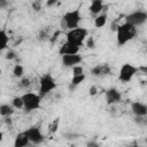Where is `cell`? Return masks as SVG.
<instances>
[{
  "instance_id": "obj_1",
  "label": "cell",
  "mask_w": 147,
  "mask_h": 147,
  "mask_svg": "<svg viewBox=\"0 0 147 147\" xmlns=\"http://www.w3.org/2000/svg\"><path fill=\"white\" fill-rule=\"evenodd\" d=\"M137 34V28L129 23L119 24L116 29V40L118 46L125 45L127 41L132 40Z\"/></svg>"
},
{
  "instance_id": "obj_2",
  "label": "cell",
  "mask_w": 147,
  "mask_h": 147,
  "mask_svg": "<svg viewBox=\"0 0 147 147\" xmlns=\"http://www.w3.org/2000/svg\"><path fill=\"white\" fill-rule=\"evenodd\" d=\"M82 18L83 17H82L79 8L74 9V10H69V11L64 13V15L61 18V22H60L61 29L70 31V30H74L76 28H79V23H80Z\"/></svg>"
},
{
  "instance_id": "obj_3",
  "label": "cell",
  "mask_w": 147,
  "mask_h": 147,
  "mask_svg": "<svg viewBox=\"0 0 147 147\" xmlns=\"http://www.w3.org/2000/svg\"><path fill=\"white\" fill-rule=\"evenodd\" d=\"M23 99V103L24 107L23 109L26 113H31L34 110H38L41 107V96L39 95V93H34V92H26L22 95Z\"/></svg>"
},
{
  "instance_id": "obj_4",
  "label": "cell",
  "mask_w": 147,
  "mask_h": 147,
  "mask_svg": "<svg viewBox=\"0 0 147 147\" xmlns=\"http://www.w3.org/2000/svg\"><path fill=\"white\" fill-rule=\"evenodd\" d=\"M87 36H88V30L86 28H80V26L65 32L67 42L79 46V47L83 45V42L85 41Z\"/></svg>"
},
{
  "instance_id": "obj_5",
  "label": "cell",
  "mask_w": 147,
  "mask_h": 147,
  "mask_svg": "<svg viewBox=\"0 0 147 147\" xmlns=\"http://www.w3.org/2000/svg\"><path fill=\"white\" fill-rule=\"evenodd\" d=\"M56 88V80L51 74H45L39 79V95L41 98L46 96Z\"/></svg>"
},
{
  "instance_id": "obj_6",
  "label": "cell",
  "mask_w": 147,
  "mask_h": 147,
  "mask_svg": "<svg viewBox=\"0 0 147 147\" xmlns=\"http://www.w3.org/2000/svg\"><path fill=\"white\" fill-rule=\"evenodd\" d=\"M138 71H139V68H137L136 65H133L131 63H124L119 68V71H118V80L122 82V83H124V84L130 83L132 80V78L137 75Z\"/></svg>"
},
{
  "instance_id": "obj_7",
  "label": "cell",
  "mask_w": 147,
  "mask_h": 147,
  "mask_svg": "<svg viewBox=\"0 0 147 147\" xmlns=\"http://www.w3.org/2000/svg\"><path fill=\"white\" fill-rule=\"evenodd\" d=\"M147 22V11L145 10H134L125 16V23L132 24L136 28L142 25Z\"/></svg>"
},
{
  "instance_id": "obj_8",
  "label": "cell",
  "mask_w": 147,
  "mask_h": 147,
  "mask_svg": "<svg viewBox=\"0 0 147 147\" xmlns=\"http://www.w3.org/2000/svg\"><path fill=\"white\" fill-rule=\"evenodd\" d=\"M24 132H25L26 137L29 138V141L33 145H40L45 140V136L41 132L39 126H31V127L26 129Z\"/></svg>"
},
{
  "instance_id": "obj_9",
  "label": "cell",
  "mask_w": 147,
  "mask_h": 147,
  "mask_svg": "<svg viewBox=\"0 0 147 147\" xmlns=\"http://www.w3.org/2000/svg\"><path fill=\"white\" fill-rule=\"evenodd\" d=\"M83 61V57L79 54L76 55H63L61 56V62L63 67L67 68H74L75 65L80 64V62Z\"/></svg>"
},
{
  "instance_id": "obj_10",
  "label": "cell",
  "mask_w": 147,
  "mask_h": 147,
  "mask_svg": "<svg viewBox=\"0 0 147 147\" xmlns=\"http://www.w3.org/2000/svg\"><path fill=\"white\" fill-rule=\"evenodd\" d=\"M106 100L108 105H116L118 102H121L122 100V93L115 88V87H110L106 91Z\"/></svg>"
},
{
  "instance_id": "obj_11",
  "label": "cell",
  "mask_w": 147,
  "mask_h": 147,
  "mask_svg": "<svg viewBox=\"0 0 147 147\" xmlns=\"http://www.w3.org/2000/svg\"><path fill=\"white\" fill-rule=\"evenodd\" d=\"M91 74L95 77H99V78H103L106 76H109L111 75V69L108 64L103 63V64H98L95 65L92 70H91Z\"/></svg>"
},
{
  "instance_id": "obj_12",
  "label": "cell",
  "mask_w": 147,
  "mask_h": 147,
  "mask_svg": "<svg viewBox=\"0 0 147 147\" xmlns=\"http://www.w3.org/2000/svg\"><path fill=\"white\" fill-rule=\"evenodd\" d=\"M131 110L134 116L137 117H145L147 116V105L140 101H133L131 103Z\"/></svg>"
},
{
  "instance_id": "obj_13",
  "label": "cell",
  "mask_w": 147,
  "mask_h": 147,
  "mask_svg": "<svg viewBox=\"0 0 147 147\" xmlns=\"http://www.w3.org/2000/svg\"><path fill=\"white\" fill-rule=\"evenodd\" d=\"M79 49H80L79 46H76V45H72V44H69V42L65 41L60 47L59 54L61 56H63V55H76V54H79Z\"/></svg>"
},
{
  "instance_id": "obj_14",
  "label": "cell",
  "mask_w": 147,
  "mask_h": 147,
  "mask_svg": "<svg viewBox=\"0 0 147 147\" xmlns=\"http://www.w3.org/2000/svg\"><path fill=\"white\" fill-rule=\"evenodd\" d=\"M103 8H105V3H103L102 0H94V1L91 2L90 7H88V10L92 15H95V17H96L98 15H100L102 13Z\"/></svg>"
},
{
  "instance_id": "obj_15",
  "label": "cell",
  "mask_w": 147,
  "mask_h": 147,
  "mask_svg": "<svg viewBox=\"0 0 147 147\" xmlns=\"http://www.w3.org/2000/svg\"><path fill=\"white\" fill-rule=\"evenodd\" d=\"M30 144L29 138L26 137L25 132H20L14 140V147H28V145Z\"/></svg>"
},
{
  "instance_id": "obj_16",
  "label": "cell",
  "mask_w": 147,
  "mask_h": 147,
  "mask_svg": "<svg viewBox=\"0 0 147 147\" xmlns=\"http://www.w3.org/2000/svg\"><path fill=\"white\" fill-rule=\"evenodd\" d=\"M14 107L11 105H8V103H2L0 106V115L3 117V118H7L9 117L13 113H14Z\"/></svg>"
},
{
  "instance_id": "obj_17",
  "label": "cell",
  "mask_w": 147,
  "mask_h": 147,
  "mask_svg": "<svg viewBox=\"0 0 147 147\" xmlns=\"http://www.w3.org/2000/svg\"><path fill=\"white\" fill-rule=\"evenodd\" d=\"M107 14L106 13H101L100 15H98L95 18H94V26L95 28H103L107 23Z\"/></svg>"
},
{
  "instance_id": "obj_18",
  "label": "cell",
  "mask_w": 147,
  "mask_h": 147,
  "mask_svg": "<svg viewBox=\"0 0 147 147\" xmlns=\"http://www.w3.org/2000/svg\"><path fill=\"white\" fill-rule=\"evenodd\" d=\"M85 78H86V75L84 74V75H80V76H72V78H71V82H70V88H75L76 86H78L80 83H83L84 80H85Z\"/></svg>"
},
{
  "instance_id": "obj_19",
  "label": "cell",
  "mask_w": 147,
  "mask_h": 147,
  "mask_svg": "<svg viewBox=\"0 0 147 147\" xmlns=\"http://www.w3.org/2000/svg\"><path fill=\"white\" fill-rule=\"evenodd\" d=\"M0 39H1V46H0V49L3 51V49L7 48V46H8V41H9V37H8V34L6 33V31H5L3 29H2L1 32H0Z\"/></svg>"
},
{
  "instance_id": "obj_20",
  "label": "cell",
  "mask_w": 147,
  "mask_h": 147,
  "mask_svg": "<svg viewBox=\"0 0 147 147\" xmlns=\"http://www.w3.org/2000/svg\"><path fill=\"white\" fill-rule=\"evenodd\" d=\"M13 75L17 78H22L24 75V68L22 64H15L13 68Z\"/></svg>"
},
{
  "instance_id": "obj_21",
  "label": "cell",
  "mask_w": 147,
  "mask_h": 147,
  "mask_svg": "<svg viewBox=\"0 0 147 147\" xmlns=\"http://www.w3.org/2000/svg\"><path fill=\"white\" fill-rule=\"evenodd\" d=\"M11 106H13L15 109H22V108L24 107L22 95H21V96H14L13 100H11Z\"/></svg>"
},
{
  "instance_id": "obj_22",
  "label": "cell",
  "mask_w": 147,
  "mask_h": 147,
  "mask_svg": "<svg viewBox=\"0 0 147 147\" xmlns=\"http://www.w3.org/2000/svg\"><path fill=\"white\" fill-rule=\"evenodd\" d=\"M72 69V76H80V75H84V68L78 64V65H75Z\"/></svg>"
},
{
  "instance_id": "obj_23",
  "label": "cell",
  "mask_w": 147,
  "mask_h": 147,
  "mask_svg": "<svg viewBox=\"0 0 147 147\" xmlns=\"http://www.w3.org/2000/svg\"><path fill=\"white\" fill-rule=\"evenodd\" d=\"M59 124H60V118H55V119L51 123V125H49V132H52V133L56 132L57 129H59Z\"/></svg>"
},
{
  "instance_id": "obj_24",
  "label": "cell",
  "mask_w": 147,
  "mask_h": 147,
  "mask_svg": "<svg viewBox=\"0 0 147 147\" xmlns=\"http://www.w3.org/2000/svg\"><path fill=\"white\" fill-rule=\"evenodd\" d=\"M30 78H28V77H24V78H22L21 80H20V83H18V86L20 87H22V88H25V87H28L29 85H30Z\"/></svg>"
},
{
  "instance_id": "obj_25",
  "label": "cell",
  "mask_w": 147,
  "mask_h": 147,
  "mask_svg": "<svg viewBox=\"0 0 147 147\" xmlns=\"http://www.w3.org/2000/svg\"><path fill=\"white\" fill-rule=\"evenodd\" d=\"M147 116H145V117H134V122L138 124V125H140V126H144V125H147Z\"/></svg>"
},
{
  "instance_id": "obj_26",
  "label": "cell",
  "mask_w": 147,
  "mask_h": 147,
  "mask_svg": "<svg viewBox=\"0 0 147 147\" xmlns=\"http://www.w3.org/2000/svg\"><path fill=\"white\" fill-rule=\"evenodd\" d=\"M39 39H40V40L51 39V37H49V34H48V31H47V30H41L40 33H39Z\"/></svg>"
},
{
  "instance_id": "obj_27",
  "label": "cell",
  "mask_w": 147,
  "mask_h": 147,
  "mask_svg": "<svg viewBox=\"0 0 147 147\" xmlns=\"http://www.w3.org/2000/svg\"><path fill=\"white\" fill-rule=\"evenodd\" d=\"M32 8L34 11H39L41 9V1H33L32 2Z\"/></svg>"
},
{
  "instance_id": "obj_28",
  "label": "cell",
  "mask_w": 147,
  "mask_h": 147,
  "mask_svg": "<svg viewBox=\"0 0 147 147\" xmlns=\"http://www.w3.org/2000/svg\"><path fill=\"white\" fill-rule=\"evenodd\" d=\"M15 57H16V53H15L14 51L9 49V51L6 53V59H7V60H14Z\"/></svg>"
},
{
  "instance_id": "obj_29",
  "label": "cell",
  "mask_w": 147,
  "mask_h": 147,
  "mask_svg": "<svg viewBox=\"0 0 147 147\" xmlns=\"http://www.w3.org/2000/svg\"><path fill=\"white\" fill-rule=\"evenodd\" d=\"M86 46H87L88 48H94V47H95V41H94V39H93L92 37H90V38L87 39Z\"/></svg>"
},
{
  "instance_id": "obj_30",
  "label": "cell",
  "mask_w": 147,
  "mask_h": 147,
  "mask_svg": "<svg viewBox=\"0 0 147 147\" xmlns=\"http://www.w3.org/2000/svg\"><path fill=\"white\" fill-rule=\"evenodd\" d=\"M60 33H61L60 31H55V32H54V33L52 34V37H51V39H49V40H51L52 42H54V41H55V40L57 39V37L60 36Z\"/></svg>"
},
{
  "instance_id": "obj_31",
  "label": "cell",
  "mask_w": 147,
  "mask_h": 147,
  "mask_svg": "<svg viewBox=\"0 0 147 147\" xmlns=\"http://www.w3.org/2000/svg\"><path fill=\"white\" fill-rule=\"evenodd\" d=\"M88 93H90V95H95V94L98 93L96 87H95V86H91L90 90H88Z\"/></svg>"
},
{
  "instance_id": "obj_32",
  "label": "cell",
  "mask_w": 147,
  "mask_h": 147,
  "mask_svg": "<svg viewBox=\"0 0 147 147\" xmlns=\"http://www.w3.org/2000/svg\"><path fill=\"white\" fill-rule=\"evenodd\" d=\"M87 147H99V145L95 142V141H90L87 144Z\"/></svg>"
},
{
  "instance_id": "obj_33",
  "label": "cell",
  "mask_w": 147,
  "mask_h": 147,
  "mask_svg": "<svg viewBox=\"0 0 147 147\" xmlns=\"http://www.w3.org/2000/svg\"><path fill=\"white\" fill-rule=\"evenodd\" d=\"M55 3H56V0H49V1H47V2H46V6L51 7V6H54Z\"/></svg>"
},
{
  "instance_id": "obj_34",
  "label": "cell",
  "mask_w": 147,
  "mask_h": 147,
  "mask_svg": "<svg viewBox=\"0 0 147 147\" xmlns=\"http://www.w3.org/2000/svg\"><path fill=\"white\" fill-rule=\"evenodd\" d=\"M130 147H141V146H139V145H132V146H130Z\"/></svg>"
},
{
  "instance_id": "obj_35",
  "label": "cell",
  "mask_w": 147,
  "mask_h": 147,
  "mask_svg": "<svg viewBox=\"0 0 147 147\" xmlns=\"http://www.w3.org/2000/svg\"><path fill=\"white\" fill-rule=\"evenodd\" d=\"M146 46H147V45H146Z\"/></svg>"
}]
</instances>
